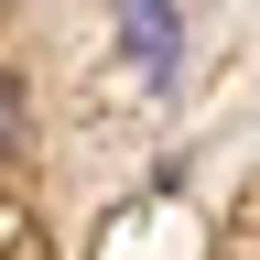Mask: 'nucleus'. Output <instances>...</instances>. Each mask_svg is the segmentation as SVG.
<instances>
[{"label": "nucleus", "mask_w": 260, "mask_h": 260, "mask_svg": "<svg viewBox=\"0 0 260 260\" xmlns=\"http://www.w3.org/2000/svg\"><path fill=\"white\" fill-rule=\"evenodd\" d=\"M22 130V98H11V65H0V141Z\"/></svg>", "instance_id": "1"}]
</instances>
